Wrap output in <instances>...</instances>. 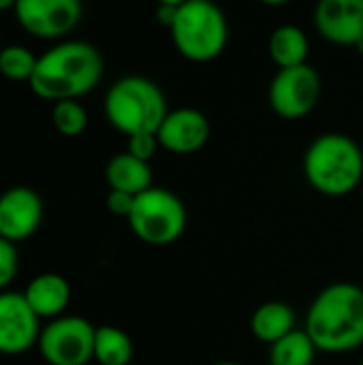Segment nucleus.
I'll use <instances>...</instances> for the list:
<instances>
[{
  "mask_svg": "<svg viewBox=\"0 0 363 365\" xmlns=\"http://www.w3.org/2000/svg\"><path fill=\"white\" fill-rule=\"evenodd\" d=\"M105 60L86 41H60L36 60L28 81L30 90L43 101H79L103 79Z\"/></svg>",
  "mask_w": 363,
  "mask_h": 365,
  "instance_id": "nucleus-1",
  "label": "nucleus"
},
{
  "mask_svg": "<svg viewBox=\"0 0 363 365\" xmlns=\"http://www.w3.org/2000/svg\"><path fill=\"white\" fill-rule=\"evenodd\" d=\"M306 334L319 353L342 355L363 344V289L353 282L325 287L308 308Z\"/></svg>",
  "mask_w": 363,
  "mask_h": 365,
  "instance_id": "nucleus-2",
  "label": "nucleus"
},
{
  "mask_svg": "<svg viewBox=\"0 0 363 365\" xmlns=\"http://www.w3.org/2000/svg\"><path fill=\"white\" fill-rule=\"evenodd\" d=\"M306 182L325 197H347L363 184L362 145L344 133H323L306 148Z\"/></svg>",
  "mask_w": 363,
  "mask_h": 365,
  "instance_id": "nucleus-3",
  "label": "nucleus"
},
{
  "mask_svg": "<svg viewBox=\"0 0 363 365\" xmlns=\"http://www.w3.org/2000/svg\"><path fill=\"white\" fill-rule=\"evenodd\" d=\"M103 111L118 133L133 137L139 133H156L169 107L156 81L143 75H126L109 86Z\"/></svg>",
  "mask_w": 363,
  "mask_h": 365,
  "instance_id": "nucleus-4",
  "label": "nucleus"
},
{
  "mask_svg": "<svg viewBox=\"0 0 363 365\" xmlns=\"http://www.w3.org/2000/svg\"><path fill=\"white\" fill-rule=\"evenodd\" d=\"M173 47L195 64L216 60L229 45L227 13L214 0H186L169 28Z\"/></svg>",
  "mask_w": 363,
  "mask_h": 365,
  "instance_id": "nucleus-5",
  "label": "nucleus"
},
{
  "mask_svg": "<svg viewBox=\"0 0 363 365\" xmlns=\"http://www.w3.org/2000/svg\"><path fill=\"white\" fill-rule=\"evenodd\" d=\"M126 220L141 242L150 246H169L182 237L188 214L175 192L152 186L135 197L133 212Z\"/></svg>",
  "mask_w": 363,
  "mask_h": 365,
  "instance_id": "nucleus-6",
  "label": "nucleus"
},
{
  "mask_svg": "<svg viewBox=\"0 0 363 365\" xmlns=\"http://www.w3.org/2000/svg\"><path fill=\"white\" fill-rule=\"evenodd\" d=\"M321 75L312 64L278 68L267 88V103L282 120H304L321 98Z\"/></svg>",
  "mask_w": 363,
  "mask_h": 365,
  "instance_id": "nucleus-7",
  "label": "nucleus"
},
{
  "mask_svg": "<svg viewBox=\"0 0 363 365\" xmlns=\"http://www.w3.org/2000/svg\"><path fill=\"white\" fill-rule=\"evenodd\" d=\"M96 327L81 317H58L39 336V353L49 365H88L94 359Z\"/></svg>",
  "mask_w": 363,
  "mask_h": 365,
  "instance_id": "nucleus-8",
  "label": "nucleus"
},
{
  "mask_svg": "<svg viewBox=\"0 0 363 365\" xmlns=\"http://www.w3.org/2000/svg\"><path fill=\"white\" fill-rule=\"evenodd\" d=\"M15 17L34 38L56 41L71 34L83 15L81 0H17Z\"/></svg>",
  "mask_w": 363,
  "mask_h": 365,
  "instance_id": "nucleus-9",
  "label": "nucleus"
},
{
  "mask_svg": "<svg viewBox=\"0 0 363 365\" xmlns=\"http://www.w3.org/2000/svg\"><path fill=\"white\" fill-rule=\"evenodd\" d=\"M41 336V319L34 314L24 293H0V355L15 357L28 353Z\"/></svg>",
  "mask_w": 363,
  "mask_h": 365,
  "instance_id": "nucleus-10",
  "label": "nucleus"
},
{
  "mask_svg": "<svg viewBox=\"0 0 363 365\" xmlns=\"http://www.w3.org/2000/svg\"><path fill=\"white\" fill-rule=\"evenodd\" d=\"M210 118L195 107H178L173 111L169 109L156 130L160 148L175 156H188L199 152L210 141Z\"/></svg>",
  "mask_w": 363,
  "mask_h": 365,
  "instance_id": "nucleus-11",
  "label": "nucleus"
},
{
  "mask_svg": "<svg viewBox=\"0 0 363 365\" xmlns=\"http://www.w3.org/2000/svg\"><path fill=\"white\" fill-rule=\"evenodd\" d=\"M315 30L340 47H355L363 38V0H317Z\"/></svg>",
  "mask_w": 363,
  "mask_h": 365,
  "instance_id": "nucleus-12",
  "label": "nucleus"
},
{
  "mask_svg": "<svg viewBox=\"0 0 363 365\" xmlns=\"http://www.w3.org/2000/svg\"><path fill=\"white\" fill-rule=\"evenodd\" d=\"M43 199L28 186H13L0 195V237L17 244L36 233L43 222Z\"/></svg>",
  "mask_w": 363,
  "mask_h": 365,
  "instance_id": "nucleus-13",
  "label": "nucleus"
},
{
  "mask_svg": "<svg viewBox=\"0 0 363 365\" xmlns=\"http://www.w3.org/2000/svg\"><path fill=\"white\" fill-rule=\"evenodd\" d=\"M71 284L64 276L47 272V274H39L34 276L26 291L24 297L30 304V308L34 310V314L43 321H53L58 317H62L71 304Z\"/></svg>",
  "mask_w": 363,
  "mask_h": 365,
  "instance_id": "nucleus-14",
  "label": "nucleus"
},
{
  "mask_svg": "<svg viewBox=\"0 0 363 365\" xmlns=\"http://www.w3.org/2000/svg\"><path fill=\"white\" fill-rule=\"evenodd\" d=\"M267 53L278 68L306 64L310 56V38L304 28L295 24H280L267 38Z\"/></svg>",
  "mask_w": 363,
  "mask_h": 365,
  "instance_id": "nucleus-15",
  "label": "nucleus"
},
{
  "mask_svg": "<svg viewBox=\"0 0 363 365\" xmlns=\"http://www.w3.org/2000/svg\"><path fill=\"white\" fill-rule=\"evenodd\" d=\"M105 182L109 190H122L131 195H139L152 188V167L145 160L128 152H120L109 158L105 167Z\"/></svg>",
  "mask_w": 363,
  "mask_h": 365,
  "instance_id": "nucleus-16",
  "label": "nucleus"
},
{
  "mask_svg": "<svg viewBox=\"0 0 363 365\" xmlns=\"http://www.w3.org/2000/svg\"><path fill=\"white\" fill-rule=\"evenodd\" d=\"M295 329V310L285 302H265L250 317V331L263 344H274Z\"/></svg>",
  "mask_w": 363,
  "mask_h": 365,
  "instance_id": "nucleus-17",
  "label": "nucleus"
},
{
  "mask_svg": "<svg viewBox=\"0 0 363 365\" xmlns=\"http://www.w3.org/2000/svg\"><path fill=\"white\" fill-rule=\"evenodd\" d=\"M131 336L113 325H101L94 331V361L98 365H128L133 361Z\"/></svg>",
  "mask_w": 363,
  "mask_h": 365,
  "instance_id": "nucleus-18",
  "label": "nucleus"
},
{
  "mask_svg": "<svg viewBox=\"0 0 363 365\" xmlns=\"http://www.w3.org/2000/svg\"><path fill=\"white\" fill-rule=\"evenodd\" d=\"M317 353L319 351L306 329H293L270 346V365H312Z\"/></svg>",
  "mask_w": 363,
  "mask_h": 365,
  "instance_id": "nucleus-19",
  "label": "nucleus"
},
{
  "mask_svg": "<svg viewBox=\"0 0 363 365\" xmlns=\"http://www.w3.org/2000/svg\"><path fill=\"white\" fill-rule=\"evenodd\" d=\"M36 56L24 45L0 47V75L11 81H30L36 68Z\"/></svg>",
  "mask_w": 363,
  "mask_h": 365,
  "instance_id": "nucleus-20",
  "label": "nucleus"
},
{
  "mask_svg": "<svg viewBox=\"0 0 363 365\" xmlns=\"http://www.w3.org/2000/svg\"><path fill=\"white\" fill-rule=\"evenodd\" d=\"M51 122L62 137H79L88 128V111L79 101H58L51 107Z\"/></svg>",
  "mask_w": 363,
  "mask_h": 365,
  "instance_id": "nucleus-21",
  "label": "nucleus"
},
{
  "mask_svg": "<svg viewBox=\"0 0 363 365\" xmlns=\"http://www.w3.org/2000/svg\"><path fill=\"white\" fill-rule=\"evenodd\" d=\"M17 265H19V259H17V250H15V244L0 237V293L11 284V280L15 278L17 274Z\"/></svg>",
  "mask_w": 363,
  "mask_h": 365,
  "instance_id": "nucleus-22",
  "label": "nucleus"
},
{
  "mask_svg": "<svg viewBox=\"0 0 363 365\" xmlns=\"http://www.w3.org/2000/svg\"><path fill=\"white\" fill-rule=\"evenodd\" d=\"M158 148H160V143H158L156 133H139V135L128 137V148H126V152L133 154V156H137L139 160L150 163V160L156 156Z\"/></svg>",
  "mask_w": 363,
  "mask_h": 365,
  "instance_id": "nucleus-23",
  "label": "nucleus"
},
{
  "mask_svg": "<svg viewBox=\"0 0 363 365\" xmlns=\"http://www.w3.org/2000/svg\"><path fill=\"white\" fill-rule=\"evenodd\" d=\"M135 197H137V195H131V192L109 190V192H107V199H105V205H107V210H109L113 216L128 218L131 212H133V205H135Z\"/></svg>",
  "mask_w": 363,
  "mask_h": 365,
  "instance_id": "nucleus-24",
  "label": "nucleus"
},
{
  "mask_svg": "<svg viewBox=\"0 0 363 365\" xmlns=\"http://www.w3.org/2000/svg\"><path fill=\"white\" fill-rule=\"evenodd\" d=\"M175 15H178V6H169V4H156V11H154V17L156 21L163 26V28H171L173 21H175Z\"/></svg>",
  "mask_w": 363,
  "mask_h": 365,
  "instance_id": "nucleus-25",
  "label": "nucleus"
},
{
  "mask_svg": "<svg viewBox=\"0 0 363 365\" xmlns=\"http://www.w3.org/2000/svg\"><path fill=\"white\" fill-rule=\"evenodd\" d=\"M259 2L265 4V6H285V4H289L293 0H259Z\"/></svg>",
  "mask_w": 363,
  "mask_h": 365,
  "instance_id": "nucleus-26",
  "label": "nucleus"
},
{
  "mask_svg": "<svg viewBox=\"0 0 363 365\" xmlns=\"http://www.w3.org/2000/svg\"><path fill=\"white\" fill-rule=\"evenodd\" d=\"M17 0H0V13L2 11H9V9H15Z\"/></svg>",
  "mask_w": 363,
  "mask_h": 365,
  "instance_id": "nucleus-27",
  "label": "nucleus"
},
{
  "mask_svg": "<svg viewBox=\"0 0 363 365\" xmlns=\"http://www.w3.org/2000/svg\"><path fill=\"white\" fill-rule=\"evenodd\" d=\"M156 4H169V6H182L186 0H154Z\"/></svg>",
  "mask_w": 363,
  "mask_h": 365,
  "instance_id": "nucleus-28",
  "label": "nucleus"
},
{
  "mask_svg": "<svg viewBox=\"0 0 363 365\" xmlns=\"http://www.w3.org/2000/svg\"><path fill=\"white\" fill-rule=\"evenodd\" d=\"M353 49H355V51H357L359 56H363V38L359 41V43H357V45H355V47H353Z\"/></svg>",
  "mask_w": 363,
  "mask_h": 365,
  "instance_id": "nucleus-29",
  "label": "nucleus"
},
{
  "mask_svg": "<svg viewBox=\"0 0 363 365\" xmlns=\"http://www.w3.org/2000/svg\"><path fill=\"white\" fill-rule=\"evenodd\" d=\"M212 365H246V364H240V361H218V364H212Z\"/></svg>",
  "mask_w": 363,
  "mask_h": 365,
  "instance_id": "nucleus-30",
  "label": "nucleus"
},
{
  "mask_svg": "<svg viewBox=\"0 0 363 365\" xmlns=\"http://www.w3.org/2000/svg\"><path fill=\"white\" fill-rule=\"evenodd\" d=\"M362 201H363V184H362Z\"/></svg>",
  "mask_w": 363,
  "mask_h": 365,
  "instance_id": "nucleus-31",
  "label": "nucleus"
},
{
  "mask_svg": "<svg viewBox=\"0 0 363 365\" xmlns=\"http://www.w3.org/2000/svg\"><path fill=\"white\" fill-rule=\"evenodd\" d=\"M362 150H363V143H362Z\"/></svg>",
  "mask_w": 363,
  "mask_h": 365,
  "instance_id": "nucleus-32",
  "label": "nucleus"
},
{
  "mask_svg": "<svg viewBox=\"0 0 363 365\" xmlns=\"http://www.w3.org/2000/svg\"><path fill=\"white\" fill-rule=\"evenodd\" d=\"M359 365H363V361H362V364H359Z\"/></svg>",
  "mask_w": 363,
  "mask_h": 365,
  "instance_id": "nucleus-33",
  "label": "nucleus"
},
{
  "mask_svg": "<svg viewBox=\"0 0 363 365\" xmlns=\"http://www.w3.org/2000/svg\"><path fill=\"white\" fill-rule=\"evenodd\" d=\"M0 47H2V45H0Z\"/></svg>",
  "mask_w": 363,
  "mask_h": 365,
  "instance_id": "nucleus-34",
  "label": "nucleus"
}]
</instances>
